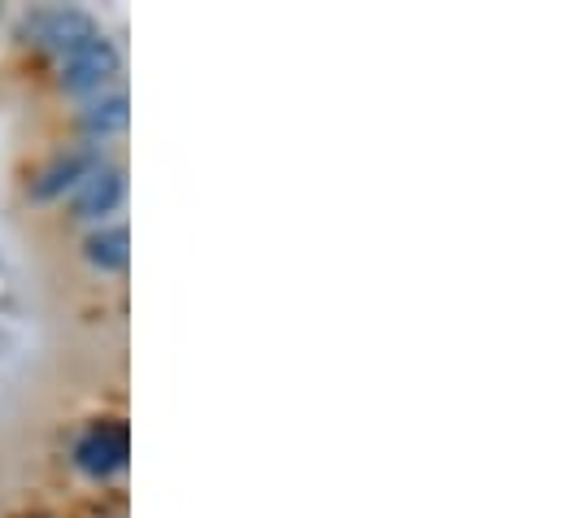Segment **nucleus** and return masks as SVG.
I'll list each match as a JSON object with an SVG mask.
<instances>
[{"instance_id":"39448f33","label":"nucleus","mask_w":562,"mask_h":518,"mask_svg":"<svg viewBox=\"0 0 562 518\" xmlns=\"http://www.w3.org/2000/svg\"><path fill=\"white\" fill-rule=\"evenodd\" d=\"M127 462V436H123V427H110V423H101V427H92L79 444H75V466L79 471H88V475H110V471H119Z\"/></svg>"},{"instance_id":"7ed1b4c3","label":"nucleus","mask_w":562,"mask_h":518,"mask_svg":"<svg viewBox=\"0 0 562 518\" xmlns=\"http://www.w3.org/2000/svg\"><path fill=\"white\" fill-rule=\"evenodd\" d=\"M97 166H105L101 157V144H79V148H66L57 153L35 179H31V201H57L66 192H75Z\"/></svg>"},{"instance_id":"f257e3e1","label":"nucleus","mask_w":562,"mask_h":518,"mask_svg":"<svg viewBox=\"0 0 562 518\" xmlns=\"http://www.w3.org/2000/svg\"><path fill=\"white\" fill-rule=\"evenodd\" d=\"M92 35H101L97 18L88 9H75V4H53V9H35L26 22H22V40L26 44H40L57 57H66L70 48L88 44Z\"/></svg>"},{"instance_id":"0eeeda50","label":"nucleus","mask_w":562,"mask_h":518,"mask_svg":"<svg viewBox=\"0 0 562 518\" xmlns=\"http://www.w3.org/2000/svg\"><path fill=\"white\" fill-rule=\"evenodd\" d=\"M83 258L92 261L97 270H105V274L127 270V261H132V236H127V227H97V232H88Z\"/></svg>"},{"instance_id":"20e7f679","label":"nucleus","mask_w":562,"mask_h":518,"mask_svg":"<svg viewBox=\"0 0 562 518\" xmlns=\"http://www.w3.org/2000/svg\"><path fill=\"white\" fill-rule=\"evenodd\" d=\"M127 196V174L123 166H97L79 188H75V218H105L123 205Z\"/></svg>"},{"instance_id":"423d86ee","label":"nucleus","mask_w":562,"mask_h":518,"mask_svg":"<svg viewBox=\"0 0 562 518\" xmlns=\"http://www.w3.org/2000/svg\"><path fill=\"white\" fill-rule=\"evenodd\" d=\"M127 119H132L127 92H97V97L79 110V127H83L88 139H110V135H119V131L127 127Z\"/></svg>"},{"instance_id":"f03ea898","label":"nucleus","mask_w":562,"mask_h":518,"mask_svg":"<svg viewBox=\"0 0 562 518\" xmlns=\"http://www.w3.org/2000/svg\"><path fill=\"white\" fill-rule=\"evenodd\" d=\"M114 75H119V48L105 31L61 57V88L75 97H97Z\"/></svg>"}]
</instances>
